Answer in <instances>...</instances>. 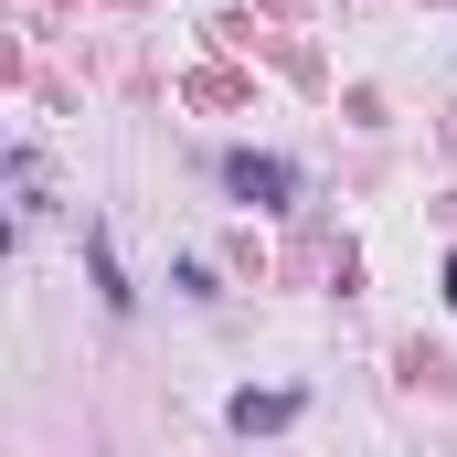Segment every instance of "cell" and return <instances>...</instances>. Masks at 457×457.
<instances>
[{"mask_svg": "<svg viewBox=\"0 0 457 457\" xmlns=\"http://www.w3.org/2000/svg\"><path fill=\"white\" fill-rule=\"evenodd\" d=\"M234 192H255V203H287V192H298V170H287V160H255V149H245V160H234Z\"/></svg>", "mask_w": 457, "mask_h": 457, "instance_id": "6da1fadb", "label": "cell"}, {"mask_svg": "<svg viewBox=\"0 0 457 457\" xmlns=\"http://www.w3.org/2000/svg\"><path fill=\"white\" fill-rule=\"evenodd\" d=\"M287 415H298V394H245V404H234L245 436H255V426H287Z\"/></svg>", "mask_w": 457, "mask_h": 457, "instance_id": "7a4b0ae2", "label": "cell"}]
</instances>
